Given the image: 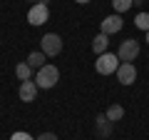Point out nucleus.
<instances>
[{"label": "nucleus", "mask_w": 149, "mask_h": 140, "mask_svg": "<svg viewBox=\"0 0 149 140\" xmlns=\"http://www.w3.org/2000/svg\"><path fill=\"white\" fill-rule=\"evenodd\" d=\"M47 18H50V10L42 3H35V5L27 10V23H30V25H45Z\"/></svg>", "instance_id": "4"}, {"label": "nucleus", "mask_w": 149, "mask_h": 140, "mask_svg": "<svg viewBox=\"0 0 149 140\" xmlns=\"http://www.w3.org/2000/svg\"><path fill=\"white\" fill-rule=\"evenodd\" d=\"M10 140H35V138H32V135H27V133H22V130H20V133H13V138Z\"/></svg>", "instance_id": "16"}, {"label": "nucleus", "mask_w": 149, "mask_h": 140, "mask_svg": "<svg viewBox=\"0 0 149 140\" xmlns=\"http://www.w3.org/2000/svg\"><path fill=\"white\" fill-rule=\"evenodd\" d=\"M74 3H80V5H85V3H90V0H74Z\"/></svg>", "instance_id": "18"}, {"label": "nucleus", "mask_w": 149, "mask_h": 140, "mask_svg": "<svg viewBox=\"0 0 149 140\" xmlns=\"http://www.w3.org/2000/svg\"><path fill=\"white\" fill-rule=\"evenodd\" d=\"M134 25H137L139 30L147 33V30H149V13H137V18H134Z\"/></svg>", "instance_id": "15"}, {"label": "nucleus", "mask_w": 149, "mask_h": 140, "mask_svg": "<svg viewBox=\"0 0 149 140\" xmlns=\"http://www.w3.org/2000/svg\"><path fill=\"white\" fill-rule=\"evenodd\" d=\"M147 45H149V30H147Z\"/></svg>", "instance_id": "20"}, {"label": "nucleus", "mask_w": 149, "mask_h": 140, "mask_svg": "<svg viewBox=\"0 0 149 140\" xmlns=\"http://www.w3.org/2000/svg\"><path fill=\"white\" fill-rule=\"evenodd\" d=\"M117 80L122 83V85H132V83L137 80V68H134V63H119Z\"/></svg>", "instance_id": "6"}, {"label": "nucleus", "mask_w": 149, "mask_h": 140, "mask_svg": "<svg viewBox=\"0 0 149 140\" xmlns=\"http://www.w3.org/2000/svg\"><path fill=\"white\" fill-rule=\"evenodd\" d=\"M102 33H104V35H114V33H119L124 28V20H122V15H117V13H114V15H107L104 20H102Z\"/></svg>", "instance_id": "7"}, {"label": "nucleus", "mask_w": 149, "mask_h": 140, "mask_svg": "<svg viewBox=\"0 0 149 140\" xmlns=\"http://www.w3.org/2000/svg\"><path fill=\"white\" fill-rule=\"evenodd\" d=\"M60 80V70L55 68V65H42V68L37 70L35 75V85L40 88V90H50V88H55Z\"/></svg>", "instance_id": "1"}, {"label": "nucleus", "mask_w": 149, "mask_h": 140, "mask_svg": "<svg viewBox=\"0 0 149 140\" xmlns=\"http://www.w3.org/2000/svg\"><path fill=\"white\" fill-rule=\"evenodd\" d=\"M40 45H42V53L47 55V58H55V55L62 53V38H60L57 33H47V35H42Z\"/></svg>", "instance_id": "3"}, {"label": "nucleus", "mask_w": 149, "mask_h": 140, "mask_svg": "<svg viewBox=\"0 0 149 140\" xmlns=\"http://www.w3.org/2000/svg\"><path fill=\"white\" fill-rule=\"evenodd\" d=\"M35 140H57V135L55 133H42L40 138H35Z\"/></svg>", "instance_id": "17"}, {"label": "nucleus", "mask_w": 149, "mask_h": 140, "mask_svg": "<svg viewBox=\"0 0 149 140\" xmlns=\"http://www.w3.org/2000/svg\"><path fill=\"white\" fill-rule=\"evenodd\" d=\"M107 45H109V35H104V33H100V35H95V40H92V50H95L97 55L107 53Z\"/></svg>", "instance_id": "9"}, {"label": "nucleus", "mask_w": 149, "mask_h": 140, "mask_svg": "<svg viewBox=\"0 0 149 140\" xmlns=\"http://www.w3.org/2000/svg\"><path fill=\"white\" fill-rule=\"evenodd\" d=\"M117 68H119V58L112 53H102L95 60V70L100 75H112V73H117Z\"/></svg>", "instance_id": "2"}, {"label": "nucleus", "mask_w": 149, "mask_h": 140, "mask_svg": "<svg viewBox=\"0 0 149 140\" xmlns=\"http://www.w3.org/2000/svg\"><path fill=\"white\" fill-rule=\"evenodd\" d=\"M132 5H134V0H112V8H114L117 15H119V13H127Z\"/></svg>", "instance_id": "14"}, {"label": "nucleus", "mask_w": 149, "mask_h": 140, "mask_svg": "<svg viewBox=\"0 0 149 140\" xmlns=\"http://www.w3.org/2000/svg\"><path fill=\"white\" fill-rule=\"evenodd\" d=\"M95 123H97V133H100L102 138H107V135L112 133V125H114V123H109V120H107V115H100Z\"/></svg>", "instance_id": "11"}, {"label": "nucleus", "mask_w": 149, "mask_h": 140, "mask_svg": "<svg viewBox=\"0 0 149 140\" xmlns=\"http://www.w3.org/2000/svg\"><path fill=\"white\" fill-rule=\"evenodd\" d=\"M137 55H139V43L137 40H124V43L119 45V50H117V58L122 60V63H132Z\"/></svg>", "instance_id": "5"}, {"label": "nucleus", "mask_w": 149, "mask_h": 140, "mask_svg": "<svg viewBox=\"0 0 149 140\" xmlns=\"http://www.w3.org/2000/svg\"><path fill=\"white\" fill-rule=\"evenodd\" d=\"M30 3H32V5H35V3H42V0H30Z\"/></svg>", "instance_id": "19"}, {"label": "nucleus", "mask_w": 149, "mask_h": 140, "mask_svg": "<svg viewBox=\"0 0 149 140\" xmlns=\"http://www.w3.org/2000/svg\"><path fill=\"white\" fill-rule=\"evenodd\" d=\"M37 90H40V88L35 85V80H22V83H20V90H17V95H20L22 103H32V100L37 98Z\"/></svg>", "instance_id": "8"}, {"label": "nucleus", "mask_w": 149, "mask_h": 140, "mask_svg": "<svg viewBox=\"0 0 149 140\" xmlns=\"http://www.w3.org/2000/svg\"><path fill=\"white\" fill-rule=\"evenodd\" d=\"M104 115H107V120H109V123H117V120L124 118V108H122V105H109Z\"/></svg>", "instance_id": "12"}, {"label": "nucleus", "mask_w": 149, "mask_h": 140, "mask_svg": "<svg viewBox=\"0 0 149 140\" xmlns=\"http://www.w3.org/2000/svg\"><path fill=\"white\" fill-rule=\"evenodd\" d=\"M45 58H47V55H45V53H30V55H27V60H25V63L27 65H30V68L32 70H40V68H42V65H47V63H45Z\"/></svg>", "instance_id": "10"}, {"label": "nucleus", "mask_w": 149, "mask_h": 140, "mask_svg": "<svg viewBox=\"0 0 149 140\" xmlns=\"http://www.w3.org/2000/svg\"><path fill=\"white\" fill-rule=\"evenodd\" d=\"M15 75L20 78V80H30V75H32V68L27 63H20V65H15Z\"/></svg>", "instance_id": "13"}]
</instances>
